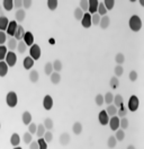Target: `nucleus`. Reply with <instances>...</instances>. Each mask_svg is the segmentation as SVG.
Returning a JSON list of instances; mask_svg holds the SVG:
<instances>
[{
    "label": "nucleus",
    "instance_id": "20",
    "mask_svg": "<svg viewBox=\"0 0 144 149\" xmlns=\"http://www.w3.org/2000/svg\"><path fill=\"white\" fill-rule=\"evenodd\" d=\"M20 137H19V134L18 133H12L11 134V137H10V145L12 146V147H18L19 146V143H20Z\"/></svg>",
    "mask_w": 144,
    "mask_h": 149
},
{
    "label": "nucleus",
    "instance_id": "31",
    "mask_svg": "<svg viewBox=\"0 0 144 149\" xmlns=\"http://www.w3.org/2000/svg\"><path fill=\"white\" fill-rule=\"evenodd\" d=\"M46 5H47V8L48 9L54 11V10L57 8V6H59V1L57 0H47L46 1Z\"/></svg>",
    "mask_w": 144,
    "mask_h": 149
},
{
    "label": "nucleus",
    "instance_id": "40",
    "mask_svg": "<svg viewBox=\"0 0 144 149\" xmlns=\"http://www.w3.org/2000/svg\"><path fill=\"white\" fill-rule=\"evenodd\" d=\"M126 114H127V110H126V107L124 106V105L120 106L119 109H117V116H118L119 119L126 118Z\"/></svg>",
    "mask_w": 144,
    "mask_h": 149
},
{
    "label": "nucleus",
    "instance_id": "33",
    "mask_svg": "<svg viewBox=\"0 0 144 149\" xmlns=\"http://www.w3.org/2000/svg\"><path fill=\"white\" fill-rule=\"evenodd\" d=\"M113 101H114V94L110 93V92H107V93L104 95V103L106 104H113Z\"/></svg>",
    "mask_w": 144,
    "mask_h": 149
},
{
    "label": "nucleus",
    "instance_id": "35",
    "mask_svg": "<svg viewBox=\"0 0 144 149\" xmlns=\"http://www.w3.org/2000/svg\"><path fill=\"white\" fill-rule=\"evenodd\" d=\"M116 145H117V140H116V138H115V136H110L107 140L108 148H110V149L115 148V147H116Z\"/></svg>",
    "mask_w": 144,
    "mask_h": 149
},
{
    "label": "nucleus",
    "instance_id": "57",
    "mask_svg": "<svg viewBox=\"0 0 144 149\" xmlns=\"http://www.w3.org/2000/svg\"><path fill=\"white\" fill-rule=\"evenodd\" d=\"M14 8L16 9H21L23 8V1L21 0H15L14 1Z\"/></svg>",
    "mask_w": 144,
    "mask_h": 149
},
{
    "label": "nucleus",
    "instance_id": "14",
    "mask_svg": "<svg viewBox=\"0 0 144 149\" xmlns=\"http://www.w3.org/2000/svg\"><path fill=\"white\" fill-rule=\"evenodd\" d=\"M26 17V11L23 9H18L16 13H15V20L17 22V23H21V22H24V19Z\"/></svg>",
    "mask_w": 144,
    "mask_h": 149
},
{
    "label": "nucleus",
    "instance_id": "32",
    "mask_svg": "<svg viewBox=\"0 0 144 149\" xmlns=\"http://www.w3.org/2000/svg\"><path fill=\"white\" fill-rule=\"evenodd\" d=\"M107 10L105 8V6H104V2L101 1V2H99V6H98V10H97V14H98L100 17H102V16H106L107 15Z\"/></svg>",
    "mask_w": 144,
    "mask_h": 149
},
{
    "label": "nucleus",
    "instance_id": "19",
    "mask_svg": "<svg viewBox=\"0 0 144 149\" xmlns=\"http://www.w3.org/2000/svg\"><path fill=\"white\" fill-rule=\"evenodd\" d=\"M83 130V127H82V124H81L80 122H74L73 123V125H72V132L75 134V136H79L81 134V132Z\"/></svg>",
    "mask_w": 144,
    "mask_h": 149
},
{
    "label": "nucleus",
    "instance_id": "62",
    "mask_svg": "<svg viewBox=\"0 0 144 149\" xmlns=\"http://www.w3.org/2000/svg\"><path fill=\"white\" fill-rule=\"evenodd\" d=\"M0 14H2V13H1V8H0Z\"/></svg>",
    "mask_w": 144,
    "mask_h": 149
},
{
    "label": "nucleus",
    "instance_id": "1",
    "mask_svg": "<svg viewBox=\"0 0 144 149\" xmlns=\"http://www.w3.org/2000/svg\"><path fill=\"white\" fill-rule=\"evenodd\" d=\"M128 26L133 32H140L142 28V19L137 15H133L128 20Z\"/></svg>",
    "mask_w": 144,
    "mask_h": 149
},
{
    "label": "nucleus",
    "instance_id": "47",
    "mask_svg": "<svg viewBox=\"0 0 144 149\" xmlns=\"http://www.w3.org/2000/svg\"><path fill=\"white\" fill-rule=\"evenodd\" d=\"M83 11L78 7V8H75L74 9V13H73V15H74V18L77 19V20H81L82 19V17H83Z\"/></svg>",
    "mask_w": 144,
    "mask_h": 149
},
{
    "label": "nucleus",
    "instance_id": "48",
    "mask_svg": "<svg viewBox=\"0 0 144 149\" xmlns=\"http://www.w3.org/2000/svg\"><path fill=\"white\" fill-rule=\"evenodd\" d=\"M114 72H115V77H120L122 74H124V68L122 65H116L115 69H114Z\"/></svg>",
    "mask_w": 144,
    "mask_h": 149
},
{
    "label": "nucleus",
    "instance_id": "25",
    "mask_svg": "<svg viewBox=\"0 0 144 149\" xmlns=\"http://www.w3.org/2000/svg\"><path fill=\"white\" fill-rule=\"evenodd\" d=\"M8 65L5 61H0V77H6L8 74Z\"/></svg>",
    "mask_w": 144,
    "mask_h": 149
},
{
    "label": "nucleus",
    "instance_id": "26",
    "mask_svg": "<svg viewBox=\"0 0 144 149\" xmlns=\"http://www.w3.org/2000/svg\"><path fill=\"white\" fill-rule=\"evenodd\" d=\"M50 79H51V83H52V84L57 85L61 81V74H60V72L53 71V74L50 76Z\"/></svg>",
    "mask_w": 144,
    "mask_h": 149
},
{
    "label": "nucleus",
    "instance_id": "27",
    "mask_svg": "<svg viewBox=\"0 0 144 149\" xmlns=\"http://www.w3.org/2000/svg\"><path fill=\"white\" fill-rule=\"evenodd\" d=\"M2 7L7 11L12 10L14 9V0H3L2 1Z\"/></svg>",
    "mask_w": 144,
    "mask_h": 149
},
{
    "label": "nucleus",
    "instance_id": "41",
    "mask_svg": "<svg viewBox=\"0 0 144 149\" xmlns=\"http://www.w3.org/2000/svg\"><path fill=\"white\" fill-rule=\"evenodd\" d=\"M44 72H45V74H47V76H51V74H53V65H52V62H47V63H45Z\"/></svg>",
    "mask_w": 144,
    "mask_h": 149
},
{
    "label": "nucleus",
    "instance_id": "16",
    "mask_svg": "<svg viewBox=\"0 0 144 149\" xmlns=\"http://www.w3.org/2000/svg\"><path fill=\"white\" fill-rule=\"evenodd\" d=\"M109 25H110V18L108 17L107 15L100 17V22H99V26H100V28L106 29V28L109 27Z\"/></svg>",
    "mask_w": 144,
    "mask_h": 149
},
{
    "label": "nucleus",
    "instance_id": "42",
    "mask_svg": "<svg viewBox=\"0 0 144 149\" xmlns=\"http://www.w3.org/2000/svg\"><path fill=\"white\" fill-rule=\"evenodd\" d=\"M128 119L127 118H122V119H119V128L122 129V130H126L127 128H128Z\"/></svg>",
    "mask_w": 144,
    "mask_h": 149
},
{
    "label": "nucleus",
    "instance_id": "43",
    "mask_svg": "<svg viewBox=\"0 0 144 149\" xmlns=\"http://www.w3.org/2000/svg\"><path fill=\"white\" fill-rule=\"evenodd\" d=\"M109 85H110V87L113 89H116L117 87L119 86V79L117 77H111L110 80H109Z\"/></svg>",
    "mask_w": 144,
    "mask_h": 149
},
{
    "label": "nucleus",
    "instance_id": "45",
    "mask_svg": "<svg viewBox=\"0 0 144 149\" xmlns=\"http://www.w3.org/2000/svg\"><path fill=\"white\" fill-rule=\"evenodd\" d=\"M104 2V6H105V8L106 10H111L114 8V6H115V1L114 0H105V1H102Z\"/></svg>",
    "mask_w": 144,
    "mask_h": 149
},
{
    "label": "nucleus",
    "instance_id": "10",
    "mask_svg": "<svg viewBox=\"0 0 144 149\" xmlns=\"http://www.w3.org/2000/svg\"><path fill=\"white\" fill-rule=\"evenodd\" d=\"M81 22V25L83 28H89L92 24H91V15L89 13H84L83 14V17L80 20Z\"/></svg>",
    "mask_w": 144,
    "mask_h": 149
},
{
    "label": "nucleus",
    "instance_id": "3",
    "mask_svg": "<svg viewBox=\"0 0 144 149\" xmlns=\"http://www.w3.org/2000/svg\"><path fill=\"white\" fill-rule=\"evenodd\" d=\"M138 107H140V100H138V97L135 96V95H132L129 97V100H128V104H127L128 111L136 112L138 110Z\"/></svg>",
    "mask_w": 144,
    "mask_h": 149
},
{
    "label": "nucleus",
    "instance_id": "17",
    "mask_svg": "<svg viewBox=\"0 0 144 149\" xmlns=\"http://www.w3.org/2000/svg\"><path fill=\"white\" fill-rule=\"evenodd\" d=\"M34 62H35V61H34L29 56H26V58L24 59V61H23V67H24V69H26V70L32 69L33 65H34Z\"/></svg>",
    "mask_w": 144,
    "mask_h": 149
},
{
    "label": "nucleus",
    "instance_id": "29",
    "mask_svg": "<svg viewBox=\"0 0 144 149\" xmlns=\"http://www.w3.org/2000/svg\"><path fill=\"white\" fill-rule=\"evenodd\" d=\"M38 79H39V74H38V71H37V70H32V71L29 72V80H30L32 83L36 84V83L38 81Z\"/></svg>",
    "mask_w": 144,
    "mask_h": 149
},
{
    "label": "nucleus",
    "instance_id": "23",
    "mask_svg": "<svg viewBox=\"0 0 144 149\" xmlns=\"http://www.w3.org/2000/svg\"><path fill=\"white\" fill-rule=\"evenodd\" d=\"M124 100H123V96L122 95H119V94H117V95H114V101H113V104L116 106L117 109H119L120 106H123L124 104Z\"/></svg>",
    "mask_w": 144,
    "mask_h": 149
},
{
    "label": "nucleus",
    "instance_id": "21",
    "mask_svg": "<svg viewBox=\"0 0 144 149\" xmlns=\"http://www.w3.org/2000/svg\"><path fill=\"white\" fill-rule=\"evenodd\" d=\"M24 34H25V29H24V27H23L21 25H18L17 31H16V33H15L14 37H15L17 41H23Z\"/></svg>",
    "mask_w": 144,
    "mask_h": 149
},
{
    "label": "nucleus",
    "instance_id": "15",
    "mask_svg": "<svg viewBox=\"0 0 144 149\" xmlns=\"http://www.w3.org/2000/svg\"><path fill=\"white\" fill-rule=\"evenodd\" d=\"M8 25H9V19L6 16H3V15H0V31L1 32H6Z\"/></svg>",
    "mask_w": 144,
    "mask_h": 149
},
{
    "label": "nucleus",
    "instance_id": "38",
    "mask_svg": "<svg viewBox=\"0 0 144 149\" xmlns=\"http://www.w3.org/2000/svg\"><path fill=\"white\" fill-rule=\"evenodd\" d=\"M115 138H116L117 141H123L125 139V131L122 130V129H118L117 131H115Z\"/></svg>",
    "mask_w": 144,
    "mask_h": 149
},
{
    "label": "nucleus",
    "instance_id": "34",
    "mask_svg": "<svg viewBox=\"0 0 144 149\" xmlns=\"http://www.w3.org/2000/svg\"><path fill=\"white\" fill-rule=\"evenodd\" d=\"M17 50H18V53H20V54H24V53L26 52L27 45L25 44V42H24V41H19V42H18Z\"/></svg>",
    "mask_w": 144,
    "mask_h": 149
},
{
    "label": "nucleus",
    "instance_id": "30",
    "mask_svg": "<svg viewBox=\"0 0 144 149\" xmlns=\"http://www.w3.org/2000/svg\"><path fill=\"white\" fill-rule=\"evenodd\" d=\"M43 125L45 127L46 130L51 131L54 128V122L51 118H46V119L44 120V122H43Z\"/></svg>",
    "mask_w": 144,
    "mask_h": 149
},
{
    "label": "nucleus",
    "instance_id": "39",
    "mask_svg": "<svg viewBox=\"0 0 144 149\" xmlns=\"http://www.w3.org/2000/svg\"><path fill=\"white\" fill-rule=\"evenodd\" d=\"M115 61H116L117 65H122L125 62V56L123 53H117L115 56Z\"/></svg>",
    "mask_w": 144,
    "mask_h": 149
},
{
    "label": "nucleus",
    "instance_id": "12",
    "mask_svg": "<svg viewBox=\"0 0 144 149\" xmlns=\"http://www.w3.org/2000/svg\"><path fill=\"white\" fill-rule=\"evenodd\" d=\"M89 3V7H88V11L89 14H97V10H98V6H99V1L98 0H89L88 1Z\"/></svg>",
    "mask_w": 144,
    "mask_h": 149
},
{
    "label": "nucleus",
    "instance_id": "49",
    "mask_svg": "<svg viewBox=\"0 0 144 149\" xmlns=\"http://www.w3.org/2000/svg\"><path fill=\"white\" fill-rule=\"evenodd\" d=\"M38 143V148L39 149H47V142L44 140V138H38V140H36Z\"/></svg>",
    "mask_w": 144,
    "mask_h": 149
},
{
    "label": "nucleus",
    "instance_id": "44",
    "mask_svg": "<svg viewBox=\"0 0 144 149\" xmlns=\"http://www.w3.org/2000/svg\"><path fill=\"white\" fill-rule=\"evenodd\" d=\"M88 7H89L88 0H81L80 2H79V8H80L83 13H87V11H88Z\"/></svg>",
    "mask_w": 144,
    "mask_h": 149
},
{
    "label": "nucleus",
    "instance_id": "60",
    "mask_svg": "<svg viewBox=\"0 0 144 149\" xmlns=\"http://www.w3.org/2000/svg\"><path fill=\"white\" fill-rule=\"evenodd\" d=\"M140 3H141V6L144 7V0H140Z\"/></svg>",
    "mask_w": 144,
    "mask_h": 149
},
{
    "label": "nucleus",
    "instance_id": "59",
    "mask_svg": "<svg viewBox=\"0 0 144 149\" xmlns=\"http://www.w3.org/2000/svg\"><path fill=\"white\" fill-rule=\"evenodd\" d=\"M127 149H136V148H135V146H133V145H129V146L127 147Z\"/></svg>",
    "mask_w": 144,
    "mask_h": 149
},
{
    "label": "nucleus",
    "instance_id": "36",
    "mask_svg": "<svg viewBox=\"0 0 144 149\" xmlns=\"http://www.w3.org/2000/svg\"><path fill=\"white\" fill-rule=\"evenodd\" d=\"M44 134H45V127L43 125V123L42 124H38L37 125V130H36V136L38 138H43Z\"/></svg>",
    "mask_w": 144,
    "mask_h": 149
},
{
    "label": "nucleus",
    "instance_id": "18",
    "mask_svg": "<svg viewBox=\"0 0 144 149\" xmlns=\"http://www.w3.org/2000/svg\"><path fill=\"white\" fill-rule=\"evenodd\" d=\"M17 45H18V42L15 37H10L9 41H7V49H9V51H12L14 52V50L17 49Z\"/></svg>",
    "mask_w": 144,
    "mask_h": 149
},
{
    "label": "nucleus",
    "instance_id": "54",
    "mask_svg": "<svg viewBox=\"0 0 144 149\" xmlns=\"http://www.w3.org/2000/svg\"><path fill=\"white\" fill-rule=\"evenodd\" d=\"M6 42H7V34L0 31V45H5Z\"/></svg>",
    "mask_w": 144,
    "mask_h": 149
},
{
    "label": "nucleus",
    "instance_id": "37",
    "mask_svg": "<svg viewBox=\"0 0 144 149\" xmlns=\"http://www.w3.org/2000/svg\"><path fill=\"white\" fill-rule=\"evenodd\" d=\"M7 53H8L7 47L6 45H0V61H5Z\"/></svg>",
    "mask_w": 144,
    "mask_h": 149
},
{
    "label": "nucleus",
    "instance_id": "5",
    "mask_svg": "<svg viewBox=\"0 0 144 149\" xmlns=\"http://www.w3.org/2000/svg\"><path fill=\"white\" fill-rule=\"evenodd\" d=\"M5 62L7 63L9 68L14 67V65L17 63V54L12 51H8L7 56H6V59H5Z\"/></svg>",
    "mask_w": 144,
    "mask_h": 149
},
{
    "label": "nucleus",
    "instance_id": "8",
    "mask_svg": "<svg viewBox=\"0 0 144 149\" xmlns=\"http://www.w3.org/2000/svg\"><path fill=\"white\" fill-rule=\"evenodd\" d=\"M53 98H52V96L51 95H45L44 98H43V107H44L46 111H50V110H52V107H53Z\"/></svg>",
    "mask_w": 144,
    "mask_h": 149
},
{
    "label": "nucleus",
    "instance_id": "13",
    "mask_svg": "<svg viewBox=\"0 0 144 149\" xmlns=\"http://www.w3.org/2000/svg\"><path fill=\"white\" fill-rule=\"evenodd\" d=\"M70 140H71V137H70V134H69L68 132H63V133L60 134L59 141H60V143H61L62 146L69 145V143H70Z\"/></svg>",
    "mask_w": 144,
    "mask_h": 149
},
{
    "label": "nucleus",
    "instance_id": "22",
    "mask_svg": "<svg viewBox=\"0 0 144 149\" xmlns=\"http://www.w3.org/2000/svg\"><path fill=\"white\" fill-rule=\"evenodd\" d=\"M21 121L25 125H29L32 123V114L28 111H25L21 115Z\"/></svg>",
    "mask_w": 144,
    "mask_h": 149
},
{
    "label": "nucleus",
    "instance_id": "46",
    "mask_svg": "<svg viewBox=\"0 0 144 149\" xmlns=\"http://www.w3.org/2000/svg\"><path fill=\"white\" fill-rule=\"evenodd\" d=\"M23 141H24L26 145H29V143L33 141V134H30L29 132H25L24 136H23Z\"/></svg>",
    "mask_w": 144,
    "mask_h": 149
},
{
    "label": "nucleus",
    "instance_id": "4",
    "mask_svg": "<svg viewBox=\"0 0 144 149\" xmlns=\"http://www.w3.org/2000/svg\"><path fill=\"white\" fill-rule=\"evenodd\" d=\"M41 54H42V50H41V47L38 44H33L30 47V50H29V56L34 60V61H37L39 58H41Z\"/></svg>",
    "mask_w": 144,
    "mask_h": 149
},
{
    "label": "nucleus",
    "instance_id": "58",
    "mask_svg": "<svg viewBox=\"0 0 144 149\" xmlns=\"http://www.w3.org/2000/svg\"><path fill=\"white\" fill-rule=\"evenodd\" d=\"M29 149H39L38 148V143H37V141H32V142L29 143Z\"/></svg>",
    "mask_w": 144,
    "mask_h": 149
},
{
    "label": "nucleus",
    "instance_id": "9",
    "mask_svg": "<svg viewBox=\"0 0 144 149\" xmlns=\"http://www.w3.org/2000/svg\"><path fill=\"white\" fill-rule=\"evenodd\" d=\"M23 41L25 42V44H26L27 47H32L34 44V35H33V33L29 32V31L25 32L24 37H23Z\"/></svg>",
    "mask_w": 144,
    "mask_h": 149
},
{
    "label": "nucleus",
    "instance_id": "61",
    "mask_svg": "<svg viewBox=\"0 0 144 149\" xmlns=\"http://www.w3.org/2000/svg\"><path fill=\"white\" fill-rule=\"evenodd\" d=\"M14 149H23V148H21V147H19V146H18V147H14Z\"/></svg>",
    "mask_w": 144,
    "mask_h": 149
},
{
    "label": "nucleus",
    "instance_id": "52",
    "mask_svg": "<svg viewBox=\"0 0 144 149\" xmlns=\"http://www.w3.org/2000/svg\"><path fill=\"white\" fill-rule=\"evenodd\" d=\"M95 102H96V104H97L98 106L104 105V95L97 94V95H96V98H95Z\"/></svg>",
    "mask_w": 144,
    "mask_h": 149
},
{
    "label": "nucleus",
    "instance_id": "6",
    "mask_svg": "<svg viewBox=\"0 0 144 149\" xmlns=\"http://www.w3.org/2000/svg\"><path fill=\"white\" fill-rule=\"evenodd\" d=\"M108 124H109V128H110L111 131H117L119 129V118H118L117 115L109 118Z\"/></svg>",
    "mask_w": 144,
    "mask_h": 149
},
{
    "label": "nucleus",
    "instance_id": "28",
    "mask_svg": "<svg viewBox=\"0 0 144 149\" xmlns=\"http://www.w3.org/2000/svg\"><path fill=\"white\" fill-rule=\"evenodd\" d=\"M52 65H53V71H55V72H60L63 69L62 62H61V60H59V59L54 60V62H52Z\"/></svg>",
    "mask_w": 144,
    "mask_h": 149
},
{
    "label": "nucleus",
    "instance_id": "55",
    "mask_svg": "<svg viewBox=\"0 0 144 149\" xmlns=\"http://www.w3.org/2000/svg\"><path fill=\"white\" fill-rule=\"evenodd\" d=\"M128 77H129V80H131V81H136L137 78H138V74H137V72H136L135 70H132V71L129 72V74H128Z\"/></svg>",
    "mask_w": 144,
    "mask_h": 149
},
{
    "label": "nucleus",
    "instance_id": "2",
    "mask_svg": "<svg viewBox=\"0 0 144 149\" xmlns=\"http://www.w3.org/2000/svg\"><path fill=\"white\" fill-rule=\"evenodd\" d=\"M6 104L8 105V107L14 109L16 107L18 104V95L15 92H8L6 95Z\"/></svg>",
    "mask_w": 144,
    "mask_h": 149
},
{
    "label": "nucleus",
    "instance_id": "24",
    "mask_svg": "<svg viewBox=\"0 0 144 149\" xmlns=\"http://www.w3.org/2000/svg\"><path fill=\"white\" fill-rule=\"evenodd\" d=\"M106 111V113L108 114V116L109 118H111V116H115V115H117V107L114 105V104H110V105H108L107 109L105 110Z\"/></svg>",
    "mask_w": 144,
    "mask_h": 149
},
{
    "label": "nucleus",
    "instance_id": "53",
    "mask_svg": "<svg viewBox=\"0 0 144 149\" xmlns=\"http://www.w3.org/2000/svg\"><path fill=\"white\" fill-rule=\"evenodd\" d=\"M36 130H37V125H36V123L32 122V123L28 125V132H29L30 134H36Z\"/></svg>",
    "mask_w": 144,
    "mask_h": 149
},
{
    "label": "nucleus",
    "instance_id": "51",
    "mask_svg": "<svg viewBox=\"0 0 144 149\" xmlns=\"http://www.w3.org/2000/svg\"><path fill=\"white\" fill-rule=\"evenodd\" d=\"M43 138H44V140L47 143H50V142L53 140V133H52L51 131H45V134Z\"/></svg>",
    "mask_w": 144,
    "mask_h": 149
},
{
    "label": "nucleus",
    "instance_id": "50",
    "mask_svg": "<svg viewBox=\"0 0 144 149\" xmlns=\"http://www.w3.org/2000/svg\"><path fill=\"white\" fill-rule=\"evenodd\" d=\"M99 22H100V16H99L98 14H93V15H91V24H92V25L98 26Z\"/></svg>",
    "mask_w": 144,
    "mask_h": 149
},
{
    "label": "nucleus",
    "instance_id": "11",
    "mask_svg": "<svg viewBox=\"0 0 144 149\" xmlns=\"http://www.w3.org/2000/svg\"><path fill=\"white\" fill-rule=\"evenodd\" d=\"M98 121H99V123H100L101 125H107V124H108V122H109V116H108V114L106 113V111H105V110H102V111L99 112Z\"/></svg>",
    "mask_w": 144,
    "mask_h": 149
},
{
    "label": "nucleus",
    "instance_id": "63",
    "mask_svg": "<svg viewBox=\"0 0 144 149\" xmlns=\"http://www.w3.org/2000/svg\"><path fill=\"white\" fill-rule=\"evenodd\" d=\"M0 129H1V123H0Z\"/></svg>",
    "mask_w": 144,
    "mask_h": 149
},
{
    "label": "nucleus",
    "instance_id": "7",
    "mask_svg": "<svg viewBox=\"0 0 144 149\" xmlns=\"http://www.w3.org/2000/svg\"><path fill=\"white\" fill-rule=\"evenodd\" d=\"M17 27H18V23L16 20H10L9 22V25L8 27H7V34H8L10 37H14L15 35V33H16V31H17Z\"/></svg>",
    "mask_w": 144,
    "mask_h": 149
},
{
    "label": "nucleus",
    "instance_id": "56",
    "mask_svg": "<svg viewBox=\"0 0 144 149\" xmlns=\"http://www.w3.org/2000/svg\"><path fill=\"white\" fill-rule=\"evenodd\" d=\"M32 0H24L23 1V9L26 10V9H29L30 7H32Z\"/></svg>",
    "mask_w": 144,
    "mask_h": 149
}]
</instances>
